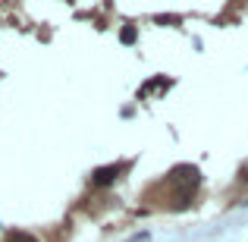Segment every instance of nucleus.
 Instances as JSON below:
<instances>
[{"label":"nucleus","instance_id":"nucleus-1","mask_svg":"<svg viewBox=\"0 0 248 242\" xmlns=\"http://www.w3.org/2000/svg\"><path fill=\"white\" fill-rule=\"evenodd\" d=\"M173 176H176V182H186L188 189L198 186V170H195V167H182V170H176Z\"/></svg>","mask_w":248,"mask_h":242},{"label":"nucleus","instance_id":"nucleus-2","mask_svg":"<svg viewBox=\"0 0 248 242\" xmlns=\"http://www.w3.org/2000/svg\"><path fill=\"white\" fill-rule=\"evenodd\" d=\"M116 173H120V167H107V170H97V173H94V182H101V186H104V182H113V176Z\"/></svg>","mask_w":248,"mask_h":242},{"label":"nucleus","instance_id":"nucleus-3","mask_svg":"<svg viewBox=\"0 0 248 242\" xmlns=\"http://www.w3.org/2000/svg\"><path fill=\"white\" fill-rule=\"evenodd\" d=\"M6 242H38V239H31L29 233H22V230H10L6 233Z\"/></svg>","mask_w":248,"mask_h":242},{"label":"nucleus","instance_id":"nucleus-4","mask_svg":"<svg viewBox=\"0 0 248 242\" xmlns=\"http://www.w3.org/2000/svg\"><path fill=\"white\" fill-rule=\"evenodd\" d=\"M120 38H123V41H135V29H123Z\"/></svg>","mask_w":248,"mask_h":242}]
</instances>
